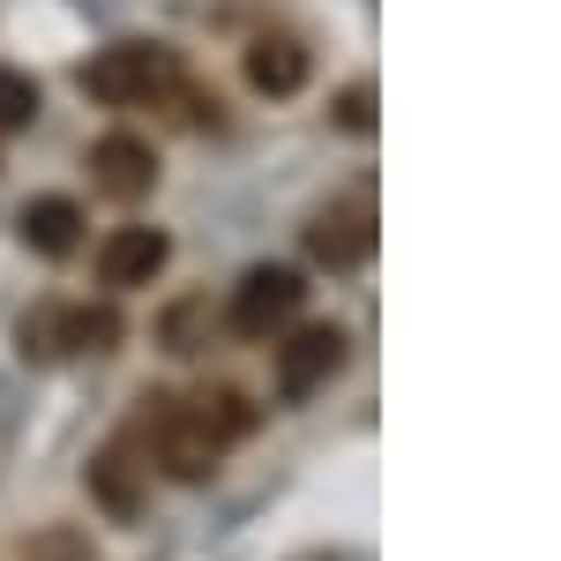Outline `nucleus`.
<instances>
[{"instance_id": "8", "label": "nucleus", "mask_w": 561, "mask_h": 561, "mask_svg": "<svg viewBox=\"0 0 561 561\" xmlns=\"http://www.w3.org/2000/svg\"><path fill=\"white\" fill-rule=\"evenodd\" d=\"M90 180H98V195H113V203H142V195L158 187V158H150L142 135H105V142L90 150Z\"/></svg>"}, {"instance_id": "4", "label": "nucleus", "mask_w": 561, "mask_h": 561, "mask_svg": "<svg viewBox=\"0 0 561 561\" xmlns=\"http://www.w3.org/2000/svg\"><path fill=\"white\" fill-rule=\"evenodd\" d=\"M375 240H382V225H375V195H330L322 210L307 217V255L322 262V270H359V262H375Z\"/></svg>"}, {"instance_id": "7", "label": "nucleus", "mask_w": 561, "mask_h": 561, "mask_svg": "<svg viewBox=\"0 0 561 561\" xmlns=\"http://www.w3.org/2000/svg\"><path fill=\"white\" fill-rule=\"evenodd\" d=\"M173 255V240L158 232V225H121V232H105V248H98V285H113V293H135V285H150L158 270Z\"/></svg>"}, {"instance_id": "12", "label": "nucleus", "mask_w": 561, "mask_h": 561, "mask_svg": "<svg viewBox=\"0 0 561 561\" xmlns=\"http://www.w3.org/2000/svg\"><path fill=\"white\" fill-rule=\"evenodd\" d=\"M31 121H38V83L0 68V128H31Z\"/></svg>"}, {"instance_id": "3", "label": "nucleus", "mask_w": 561, "mask_h": 561, "mask_svg": "<svg viewBox=\"0 0 561 561\" xmlns=\"http://www.w3.org/2000/svg\"><path fill=\"white\" fill-rule=\"evenodd\" d=\"M15 337L31 359H98V352H113L128 330H121V314L113 307H90V300H45L31 307L23 322H15Z\"/></svg>"}, {"instance_id": "1", "label": "nucleus", "mask_w": 561, "mask_h": 561, "mask_svg": "<svg viewBox=\"0 0 561 561\" xmlns=\"http://www.w3.org/2000/svg\"><path fill=\"white\" fill-rule=\"evenodd\" d=\"M255 427V404L240 389H195V397H142V442L165 479H210L225 449Z\"/></svg>"}, {"instance_id": "11", "label": "nucleus", "mask_w": 561, "mask_h": 561, "mask_svg": "<svg viewBox=\"0 0 561 561\" xmlns=\"http://www.w3.org/2000/svg\"><path fill=\"white\" fill-rule=\"evenodd\" d=\"M90 486L105 494V510H135V479H128V449H105L90 465Z\"/></svg>"}, {"instance_id": "9", "label": "nucleus", "mask_w": 561, "mask_h": 561, "mask_svg": "<svg viewBox=\"0 0 561 561\" xmlns=\"http://www.w3.org/2000/svg\"><path fill=\"white\" fill-rule=\"evenodd\" d=\"M248 83H255L262 98H293V90L307 83V45L285 38V31H262V38L248 45Z\"/></svg>"}, {"instance_id": "6", "label": "nucleus", "mask_w": 561, "mask_h": 561, "mask_svg": "<svg viewBox=\"0 0 561 561\" xmlns=\"http://www.w3.org/2000/svg\"><path fill=\"white\" fill-rule=\"evenodd\" d=\"M345 367V330L337 322H307V330H293L285 345H277V397H314V389L330 382Z\"/></svg>"}, {"instance_id": "5", "label": "nucleus", "mask_w": 561, "mask_h": 561, "mask_svg": "<svg viewBox=\"0 0 561 561\" xmlns=\"http://www.w3.org/2000/svg\"><path fill=\"white\" fill-rule=\"evenodd\" d=\"M300 300H307L300 270H285V262H255V270L232 285L225 322H232V337H277V330L300 314Z\"/></svg>"}, {"instance_id": "10", "label": "nucleus", "mask_w": 561, "mask_h": 561, "mask_svg": "<svg viewBox=\"0 0 561 561\" xmlns=\"http://www.w3.org/2000/svg\"><path fill=\"white\" fill-rule=\"evenodd\" d=\"M23 240L38 248V255H76V240H83V210L68 203V195H38V203H23Z\"/></svg>"}, {"instance_id": "2", "label": "nucleus", "mask_w": 561, "mask_h": 561, "mask_svg": "<svg viewBox=\"0 0 561 561\" xmlns=\"http://www.w3.org/2000/svg\"><path fill=\"white\" fill-rule=\"evenodd\" d=\"M83 90L98 105H180L187 98V68H180L173 45H150V38H128V45H105L98 60L83 68Z\"/></svg>"}, {"instance_id": "13", "label": "nucleus", "mask_w": 561, "mask_h": 561, "mask_svg": "<svg viewBox=\"0 0 561 561\" xmlns=\"http://www.w3.org/2000/svg\"><path fill=\"white\" fill-rule=\"evenodd\" d=\"M337 121H345L352 135H367V128H375V90H367V83H352L345 98H337Z\"/></svg>"}]
</instances>
